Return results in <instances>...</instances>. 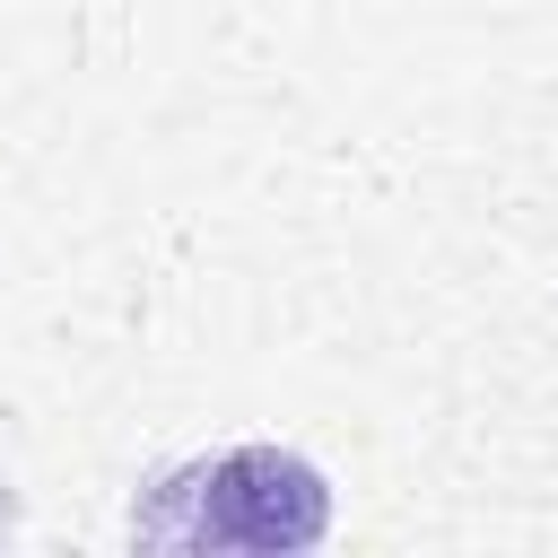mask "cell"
Wrapping results in <instances>:
<instances>
[{"instance_id":"cell-1","label":"cell","mask_w":558,"mask_h":558,"mask_svg":"<svg viewBox=\"0 0 558 558\" xmlns=\"http://www.w3.org/2000/svg\"><path fill=\"white\" fill-rule=\"evenodd\" d=\"M131 532L174 549H314L331 532V488L305 453L227 445L209 462L166 471L157 497L131 514Z\"/></svg>"}]
</instances>
